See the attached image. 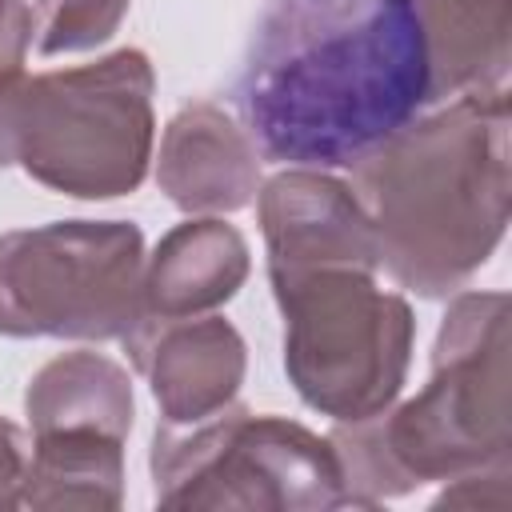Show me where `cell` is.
Listing matches in <instances>:
<instances>
[{
	"mask_svg": "<svg viewBox=\"0 0 512 512\" xmlns=\"http://www.w3.org/2000/svg\"><path fill=\"white\" fill-rule=\"evenodd\" d=\"M228 96L260 160L352 168L432 104L420 0H264Z\"/></svg>",
	"mask_w": 512,
	"mask_h": 512,
	"instance_id": "obj_1",
	"label": "cell"
},
{
	"mask_svg": "<svg viewBox=\"0 0 512 512\" xmlns=\"http://www.w3.org/2000/svg\"><path fill=\"white\" fill-rule=\"evenodd\" d=\"M380 268L408 292H460L500 248L512 200L508 88L444 100L352 164Z\"/></svg>",
	"mask_w": 512,
	"mask_h": 512,
	"instance_id": "obj_2",
	"label": "cell"
},
{
	"mask_svg": "<svg viewBox=\"0 0 512 512\" xmlns=\"http://www.w3.org/2000/svg\"><path fill=\"white\" fill-rule=\"evenodd\" d=\"M508 292H452L428 384L400 408L328 432L348 508H376L432 480L512 464Z\"/></svg>",
	"mask_w": 512,
	"mask_h": 512,
	"instance_id": "obj_3",
	"label": "cell"
},
{
	"mask_svg": "<svg viewBox=\"0 0 512 512\" xmlns=\"http://www.w3.org/2000/svg\"><path fill=\"white\" fill-rule=\"evenodd\" d=\"M156 72L140 48L92 64L0 76V168L72 200L132 196L156 148Z\"/></svg>",
	"mask_w": 512,
	"mask_h": 512,
	"instance_id": "obj_4",
	"label": "cell"
},
{
	"mask_svg": "<svg viewBox=\"0 0 512 512\" xmlns=\"http://www.w3.org/2000/svg\"><path fill=\"white\" fill-rule=\"evenodd\" d=\"M152 488L160 508L192 512H332L348 508L328 436L276 412L228 404L196 424H156Z\"/></svg>",
	"mask_w": 512,
	"mask_h": 512,
	"instance_id": "obj_5",
	"label": "cell"
},
{
	"mask_svg": "<svg viewBox=\"0 0 512 512\" xmlns=\"http://www.w3.org/2000/svg\"><path fill=\"white\" fill-rule=\"evenodd\" d=\"M284 316V372L296 396L336 424L372 420L404 392L416 316L376 272L316 268L272 284Z\"/></svg>",
	"mask_w": 512,
	"mask_h": 512,
	"instance_id": "obj_6",
	"label": "cell"
},
{
	"mask_svg": "<svg viewBox=\"0 0 512 512\" xmlns=\"http://www.w3.org/2000/svg\"><path fill=\"white\" fill-rule=\"evenodd\" d=\"M144 232L52 220L0 236V336L124 340L144 320Z\"/></svg>",
	"mask_w": 512,
	"mask_h": 512,
	"instance_id": "obj_7",
	"label": "cell"
},
{
	"mask_svg": "<svg viewBox=\"0 0 512 512\" xmlns=\"http://www.w3.org/2000/svg\"><path fill=\"white\" fill-rule=\"evenodd\" d=\"M256 216L268 248V280H292L316 268H380V248L352 184L328 168L288 164L256 192Z\"/></svg>",
	"mask_w": 512,
	"mask_h": 512,
	"instance_id": "obj_8",
	"label": "cell"
},
{
	"mask_svg": "<svg viewBox=\"0 0 512 512\" xmlns=\"http://www.w3.org/2000/svg\"><path fill=\"white\" fill-rule=\"evenodd\" d=\"M124 348L136 372L148 380L164 424H196L240 396L248 372V348L224 316L140 320Z\"/></svg>",
	"mask_w": 512,
	"mask_h": 512,
	"instance_id": "obj_9",
	"label": "cell"
},
{
	"mask_svg": "<svg viewBox=\"0 0 512 512\" xmlns=\"http://www.w3.org/2000/svg\"><path fill=\"white\" fill-rule=\"evenodd\" d=\"M156 184L184 216H232L256 204L260 152L244 124L212 100L184 104L160 136Z\"/></svg>",
	"mask_w": 512,
	"mask_h": 512,
	"instance_id": "obj_10",
	"label": "cell"
},
{
	"mask_svg": "<svg viewBox=\"0 0 512 512\" xmlns=\"http://www.w3.org/2000/svg\"><path fill=\"white\" fill-rule=\"evenodd\" d=\"M252 252L224 216H188L144 260V320H180L224 308L248 280Z\"/></svg>",
	"mask_w": 512,
	"mask_h": 512,
	"instance_id": "obj_11",
	"label": "cell"
},
{
	"mask_svg": "<svg viewBox=\"0 0 512 512\" xmlns=\"http://www.w3.org/2000/svg\"><path fill=\"white\" fill-rule=\"evenodd\" d=\"M432 104L508 88V0H420Z\"/></svg>",
	"mask_w": 512,
	"mask_h": 512,
	"instance_id": "obj_12",
	"label": "cell"
},
{
	"mask_svg": "<svg viewBox=\"0 0 512 512\" xmlns=\"http://www.w3.org/2000/svg\"><path fill=\"white\" fill-rule=\"evenodd\" d=\"M24 416L36 432L96 428L128 440L136 420L132 376L104 352L76 348L48 360L24 388Z\"/></svg>",
	"mask_w": 512,
	"mask_h": 512,
	"instance_id": "obj_13",
	"label": "cell"
},
{
	"mask_svg": "<svg viewBox=\"0 0 512 512\" xmlns=\"http://www.w3.org/2000/svg\"><path fill=\"white\" fill-rule=\"evenodd\" d=\"M124 504V440L96 428L36 432L20 508L116 512Z\"/></svg>",
	"mask_w": 512,
	"mask_h": 512,
	"instance_id": "obj_14",
	"label": "cell"
},
{
	"mask_svg": "<svg viewBox=\"0 0 512 512\" xmlns=\"http://www.w3.org/2000/svg\"><path fill=\"white\" fill-rule=\"evenodd\" d=\"M132 0H36L32 4V36L40 56L92 52L108 44Z\"/></svg>",
	"mask_w": 512,
	"mask_h": 512,
	"instance_id": "obj_15",
	"label": "cell"
},
{
	"mask_svg": "<svg viewBox=\"0 0 512 512\" xmlns=\"http://www.w3.org/2000/svg\"><path fill=\"white\" fill-rule=\"evenodd\" d=\"M508 480H512V464L508 468H484V472H468L456 476L436 500L432 508H508Z\"/></svg>",
	"mask_w": 512,
	"mask_h": 512,
	"instance_id": "obj_16",
	"label": "cell"
},
{
	"mask_svg": "<svg viewBox=\"0 0 512 512\" xmlns=\"http://www.w3.org/2000/svg\"><path fill=\"white\" fill-rule=\"evenodd\" d=\"M28 44H32V4L0 0V76L24 72Z\"/></svg>",
	"mask_w": 512,
	"mask_h": 512,
	"instance_id": "obj_17",
	"label": "cell"
},
{
	"mask_svg": "<svg viewBox=\"0 0 512 512\" xmlns=\"http://www.w3.org/2000/svg\"><path fill=\"white\" fill-rule=\"evenodd\" d=\"M24 472H28V444H24V432H20L8 416H0V512L20 508Z\"/></svg>",
	"mask_w": 512,
	"mask_h": 512,
	"instance_id": "obj_18",
	"label": "cell"
}]
</instances>
